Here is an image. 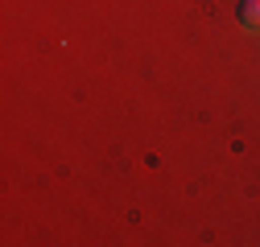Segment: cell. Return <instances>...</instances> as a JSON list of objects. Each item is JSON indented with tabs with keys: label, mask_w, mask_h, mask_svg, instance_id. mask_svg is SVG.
I'll list each match as a JSON object with an SVG mask.
<instances>
[{
	"label": "cell",
	"mask_w": 260,
	"mask_h": 247,
	"mask_svg": "<svg viewBox=\"0 0 260 247\" xmlns=\"http://www.w3.org/2000/svg\"><path fill=\"white\" fill-rule=\"evenodd\" d=\"M240 21L248 29H260V0H240Z\"/></svg>",
	"instance_id": "6da1fadb"
}]
</instances>
